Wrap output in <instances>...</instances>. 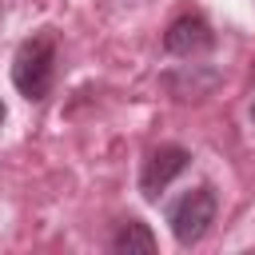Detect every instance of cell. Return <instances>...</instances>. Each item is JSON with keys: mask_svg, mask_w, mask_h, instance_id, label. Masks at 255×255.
<instances>
[{"mask_svg": "<svg viewBox=\"0 0 255 255\" xmlns=\"http://www.w3.org/2000/svg\"><path fill=\"white\" fill-rule=\"evenodd\" d=\"M251 120H255V104H251Z\"/></svg>", "mask_w": 255, "mask_h": 255, "instance_id": "52a82bcc", "label": "cell"}, {"mask_svg": "<svg viewBox=\"0 0 255 255\" xmlns=\"http://www.w3.org/2000/svg\"><path fill=\"white\" fill-rule=\"evenodd\" d=\"M0 124H4V104H0Z\"/></svg>", "mask_w": 255, "mask_h": 255, "instance_id": "8992f818", "label": "cell"}, {"mask_svg": "<svg viewBox=\"0 0 255 255\" xmlns=\"http://www.w3.org/2000/svg\"><path fill=\"white\" fill-rule=\"evenodd\" d=\"M112 251H120V255H151L155 251V235L147 231V223H139V219H124L120 227H116V235H112Z\"/></svg>", "mask_w": 255, "mask_h": 255, "instance_id": "5b68a950", "label": "cell"}, {"mask_svg": "<svg viewBox=\"0 0 255 255\" xmlns=\"http://www.w3.org/2000/svg\"><path fill=\"white\" fill-rule=\"evenodd\" d=\"M215 191L207 187V183H199V187H191L187 195H179L171 207H167V223H171V235H175V243L179 247H191V243H199L207 231H211V223H215Z\"/></svg>", "mask_w": 255, "mask_h": 255, "instance_id": "7a4b0ae2", "label": "cell"}, {"mask_svg": "<svg viewBox=\"0 0 255 255\" xmlns=\"http://www.w3.org/2000/svg\"><path fill=\"white\" fill-rule=\"evenodd\" d=\"M211 44H215L211 24H207L203 16H195V12L171 20V28H167V36H163V48H167L171 56H199V52H207Z\"/></svg>", "mask_w": 255, "mask_h": 255, "instance_id": "277c9868", "label": "cell"}, {"mask_svg": "<svg viewBox=\"0 0 255 255\" xmlns=\"http://www.w3.org/2000/svg\"><path fill=\"white\" fill-rule=\"evenodd\" d=\"M187 151L179 147V143H159V147H151L147 151V159H143V171H139V191L147 195V199H159V191L187 167Z\"/></svg>", "mask_w": 255, "mask_h": 255, "instance_id": "3957f363", "label": "cell"}, {"mask_svg": "<svg viewBox=\"0 0 255 255\" xmlns=\"http://www.w3.org/2000/svg\"><path fill=\"white\" fill-rule=\"evenodd\" d=\"M52 76H56V40L52 32H36L12 56V84L20 96L44 100L52 92Z\"/></svg>", "mask_w": 255, "mask_h": 255, "instance_id": "6da1fadb", "label": "cell"}]
</instances>
